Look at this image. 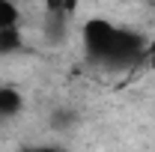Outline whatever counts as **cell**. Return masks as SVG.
Here are the masks:
<instances>
[{
  "mask_svg": "<svg viewBox=\"0 0 155 152\" xmlns=\"http://www.w3.org/2000/svg\"><path fill=\"white\" fill-rule=\"evenodd\" d=\"M21 6L15 0H0V27H18L21 24Z\"/></svg>",
  "mask_w": 155,
  "mask_h": 152,
  "instance_id": "obj_4",
  "label": "cell"
},
{
  "mask_svg": "<svg viewBox=\"0 0 155 152\" xmlns=\"http://www.w3.org/2000/svg\"><path fill=\"white\" fill-rule=\"evenodd\" d=\"M146 63H149V66L155 69V39L149 42V51H146Z\"/></svg>",
  "mask_w": 155,
  "mask_h": 152,
  "instance_id": "obj_6",
  "label": "cell"
},
{
  "mask_svg": "<svg viewBox=\"0 0 155 152\" xmlns=\"http://www.w3.org/2000/svg\"><path fill=\"white\" fill-rule=\"evenodd\" d=\"M81 48L84 57L101 69H131L146 63L149 39L134 27L116 24L110 18L93 15L81 24Z\"/></svg>",
  "mask_w": 155,
  "mask_h": 152,
  "instance_id": "obj_1",
  "label": "cell"
},
{
  "mask_svg": "<svg viewBox=\"0 0 155 152\" xmlns=\"http://www.w3.org/2000/svg\"><path fill=\"white\" fill-rule=\"evenodd\" d=\"M18 152H66L63 146H54V143H33V146H24Z\"/></svg>",
  "mask_w": 155,
  "mask_h": 152,
  "instance_id": "obj_5",
  "label": "cell"
},
{
  "mask_svg": "<svg viewBox=\"0 0 155 152\" xmlns=\"http://www.w3.org/2000/svg\"><path fill=\"white\" fill-rule=\"evenodd\" d=\"M24 51H27V39H24L21 24L18 27H0V57H15Z\"/></svg>",
  "mask_w": 155,
  "mask_h": 152,
  "instance_id": "obj_3",
  "label": "cell"
},
{
  "mask_svg": "<svg viewBox=\"0 0 155 152\" xmlns=\"http://www.w3.org/2000/svg\"><path fill=\"white\" fill-rule=\"evenodd\" d=\"M21 111H24L21 90L12 84H0V122H9V119L21 116Z\"/></svg>",
  "mask_w": 155,
  "mask_h": 152,
  "instance_id": "obj_2",
  "label": "cell"
}]
</instances>
